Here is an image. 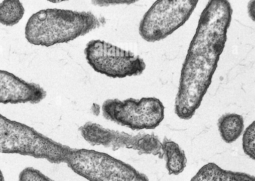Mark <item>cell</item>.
I'll return each instance as SVG.
<instances>
[{
  "instance_id": "14",
  "label": "cell",
  "mask_w": 255,
  "mask_h": 181,
  "mask_svg": "<svg viewBox=\"0 0 255 181\" xmlns=\"http://www.w3.org/2000/svg\"><path fill=\"white\" fill-rule=\"evenodd\" d=\"M243 146L244 153L251 159L255 160V122L247 128L243 135Z\"/></svg>"
},
{
  "instance_id": "8",
  "label": "cell",
  "mask_w": 255,
  "mask_h": 181,
  "mask_svg": "<svg viewBox=\"0 0 255 181\" xmlns=\"http://www.w3.org/2000/svg\"><path fill=\"white\" fill-rule=\"evenodd\" d=\"M81 136L92 145L103 146L111 148L114 150L123 148L133 149L139 155L152 154L163 159L162 143L158 137L154 134L138 133L130 135L105 128L97 123L88 122L79 128Z\"/></svg>"
},
{
  "instance_id": "10",
  "label": "cell",
  "mask_w": 255,
  "mask_h": 181,
  "mask_svg": "<svg viewBox=\"0 0 255 181\" xmlns=\"http://www.w3.org/2000/svg\"><path fill=\"white\" fill-rule=\"evenodd\" d=\"M190 181H255V178L245 173L223 170L210 163L201 168Z\"/></svg>"
},
{
  "instance_id": "12",
  "label": "cell",
  "mask_w": 255,
  "mask_h": 181,
  "mask_svg": "<svg viewBox=\"0 0 255 181\" xmlns=\"http://www.w3.org/2000/svg\"><path fill=\"white\" fill-rule=\"evenodd\" d=\"M218 125L220 136L227 144L235 142L242 136L245 127L243 116L235 113L223 114Z\"/></svg>"
},
{
  "instance_id": "9",
  "label": "cell",
  "mask_w": 255,
  "mask_h": 181,
  "mask_svg": "<svg viewBox=\"0 0 255 181\" xmlns=\"http://www.w3.org/2000/svg\"><path fill=\"white\" fill-rule=\"evenodd\" d=\"M47 95L40 85L28 83L6 71L0 70V103H40Z\"/></svg>"
},
{
  "instance_id": "13",
  "label": "cell",
  "mask_w": 255,
  "mask_h": 181,
  "mask_svg": "<svg viewBox=\"0 0 255 181\" xmlns=\"http://www.w3.org/2000/svg\"><path fill=\"white\" fill-rule=\"evenodd\" d=\"M25 9L19 0H5L0 3V23L13 26L24 16Z\"/></svg>"
},
{
  "instance_id": "15",
  "label": "cell",
  "mask_w": 255,
  "mask_h": 181,
  "mask_svg": "<svg viewBox=\"0 0 255 181\" xmlns=\"http://www.w3.org/2000/svg\"><path fill=\"white\" fill-rule=\"evenodd\" d=\"M19 181H55L45 176L36 169L28 167L23 170L19 175Z\"/></svg>"
},
{
  "instance_id": "6",
  "label": "cell",
  "mask_w": 255,
  "mask_h": 181,
  "mask_svg": "<svg viewBox=\"0 0 255 181\" xmlns=\"http://www.w3.org/2000/svg\"><path fill=\"white\" fill-rule=\"evenodd\" d=\"M198 2L197 0L156 1L143 15L139 25V34L150 43L166 38L189 20Z\"/></svg>"
},
{
  "instance_id": "5",
  "label": "cell",
  "mask_w": 255,
  "mask_h": 181,
  "mask_svg": "<svg viewBox=\"0 0 255 181\" xmlns=\"http://www.w3.org/2000/svg\"><path fill=\"white\" fill-rule=\"evenodd\" d=\"M164 110L163 103L155 97L108 99L102 106L106 120L132 130L156 128L164 119Z\"/></svg>"
},
{
  "instance_id": "7",
  "label": "cell",
  "mask_w": 255,
  "mask_h": 181,
  "mask_svg": "<svg viewBox=\"0 0 255 181\" xmlns=\"http://www.w3.org/2000/svg\"><path fill=\"white\" fill-rule=\"evenodd\" d=\"M84 52L95 72L113 78L140 76L146 68L140 57L100 39L90 41Z\"/></svg>"
},
{
  "instance_id": "4",
  "label": "cell",
  "mask_w": 255,
  "mask_h": 181,
  "mask_svg": "<svg viewBox=\"0 0 255 181\" xmlns=\"http://www.w3.org/2000/svg\"><path fill=\"white\" fill-rule=\"evenodd\" d=\"M67 164L76 174L90 181H149L131 165L94 150L74 149Z\"/></svg>"
},
{
  "instance_id": "2",
  "label": "cell",
  "mask_w": 255,
  "mask_h": 181,
  "mask_svg": "<svg viewBox=\"0 0 255 181\" xmlns=\"http://www.w3.org/2000/svg\"><path fill=\"white\" fill-rule=\"evenodd\" d=\"M102 22L91 12L41 10L29 18L25 27V37L34 45L50 47L67 43L100 28Z\"/></svg>"
},
{
  "instance_id": "17",
  "label": "cell",
  "mask_w": 255,
  "mask_h": 181,
  "mask_svg": "<svg viewBox=\"0 0 255 181\" xmlns=\"http://www.w3.org/2000/svg\"><path fill=\"white\" fill-rule=\"evenodd\" d=\"M0 181H5L4 178V177H3V175L2 174V172L1 170V169H0Z\"/></svg>"
},
{
  "instance_id": "1",
  "label": "cell",
  "mask_w": 255,
  "mask_h": 181,
  "mask_svg": "<svg viewBox=\"0 0 255 181\" xmlns=\"http://www.w3.org/2000/svg\"><path fill=\"white\" fill-rule=\"evenodd\" d=\"M233 9L227 0L208 1L182 66L175 98V113L188 120L195 114L212 83L221 54Z\"/></svg>"
},
{
  "instance_id": "11",
  "label": "cell",
  "mask_w": 255,
  "mask_h": 181,
  "mask_svg": "<svg viewBox=\"0 0 255 181\" xmlns=\"http://www.w3.org/2000/svg\"><path fill=\"white\" fill-rule=\"evenodd\" d=\"M162 153L165 157L169 175H179L186 167L187 160L184 151L178 144L166 137L162 143Z\"/></svg>"
},
{
  "instance_id": "3",
  "label": "cell",
  "mask_w": 255,
  "mask_h": 181,
  "mask_svg": "<svg viewBox=\"0 0 255 181\" xmlns=\"http://www.w3.org/2000/svg\"><path fill=\"white\" fill-rule=\"evenodd\" d=\"M74 149L0 114V153L29 156L52 164L66 163Z\"/></svg>"
},
{
  "instance_id": "16",
  "label": "cell",
  "mask_w": 255,
  "mask_h": 181,
  "mask_svg": "<svg viewBox=\"0 0 255 181\" xmlns=\"http://www.w3.org/2000/svg\"><path fill=\"white\" fill-rule=\"evenodd\" d=\"M136 1H125V0H104V1H92V3L95 5L100 6H108L115 4H130L135 3Z\"/></svg>"
}]
</instances>
